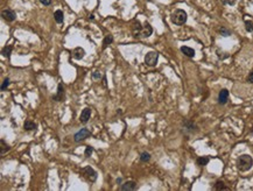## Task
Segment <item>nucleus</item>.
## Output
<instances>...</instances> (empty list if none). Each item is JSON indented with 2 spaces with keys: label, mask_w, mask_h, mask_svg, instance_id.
<instances>
[{
  "label": "nucleus",
  "mask_w": 253,
  "mask_h": 191,
  "mask_svg": "<svg viewBox=\"0 0 253 191\" xmlns=\"http://www.w3.org/2000/svg\"><path fill=\"white\" fill-rule=\"evenodd\" d=\"M100 76H102V75H100L99 71H95V73H92V77H93L95 79H99L100 78Z\"/></svg>",
  "instance_id": "nucleus-29"
},
{
  "label": "nucleus",
  "mask_w": 253,
  "mask_h": 191,
  "mask_svg": "<svg viewBox=\"0 0 253 191\" xmlns=\"http://www.w3.org/2000/svg\"><path fill=\"white\" fill-rule=\"evenodd\" d=\"M120 189L123 191H133L136 189V182H133V181H128V182H125L124 184H121Z\"/></svg>",
  "instance_id": "nucleus-12"
},
{
  "label": "nucleus",
  "mask_w": 253,
  "mask_h": 191,
  "mask_svg": "<svg viewBox=\"0 0 253 191\" xmlns=\"http://www.w3.org/2000/svg\"><path fill=\"white\" fill-rule=\"evenodd\" d=\"M81 175H82L88 182H91V183H93V182L97 179V172H96V170H95L92 167H90V165L82 168V169H81Z\"/></svg>",
  "instance_id": "nucleus-3"
},
{
  "label": "nucleus",
  "mask_w": 253,
  "mask_h": 191,
  "mask_svg": "<svg viewBox=\"0 0 253 191\" xmlns=\"http://www.w3.org/2000/svg\"><path fill=\"white\" fill-rule=\"evenodd\" d=\"M12 49H13V48H12V46H6L5 48H4V49H2V55H4L5 57H7V58H8V57L11 56Z\"/></svg>",
  "instance_id": "nucleus-19"
},
{
  "label": "nucleus",
  "mask_w": 253,
  "mask_h": 191,
  "mask_svg": "<svg viewBox=\"0 0 253 191\" xmlns=\"http://www.w3.org/2000/svg\"><path fill=\"white\" fill-rule=\"evenodd\" d=\"M172 22L176 25V26H182L187 22L188 19V15L186 13V11L183 9H175L173 13H172Z\"/></svg>",
  "instance_id": "nucleus-2"
},
{
  "label": "nucleus",
  "mask_w": 253,
  "mask_h": 191,
  "mask_svg": "<svg viewBox=\"0 0 253 191\" xmlns=\"http://www.w3.org/2000/svg\"><path fill=\"white\" fill-rule=\"evenodd\" d=\"M40 2H41L42 5H45V6H48V5L52 4V0H40Z\"/></svg>",
  "instance_id": "nucleus-30"
},
{
  "label": "nucleus",
  "mask_w": 253,
  "mask_h": 191,
  "mask_svg": "<svg viewBox=\"0 0 253 191\" xmlns=\"http://www.w3.org/2000/svg\"><path fill=\"white\" fill-rule=\"evenodd\" d=\"M92 152H93V148L90 147V146H88V147L85 148V156H86V157H90Z\"/></svg>",
  "instance_id": "nucleus-26"
},
{
  "label": "nucleus",
  "mask_w": 253,
  "mask_h": 191,
  "mask_svg": "<svg viewBox=\"0 0 253 191\" xmlns=\"http://www.w3.org/2000/svg\"><path fill=\"white\" fill-rule=\"evenodd\" d=\"M91 117V110L89 108V107H85L84 110L82 111V113H81V117H79V121L82 122V124H86L88 121H89V119H90Z\"/></svg>",
  "instance_id": "nucleus-9"
},
{
  "label": "nucleus",
  "mask_w": 253,
  "mask_h": 191,
  "mask_svg": "<svg viewBox=\"0 0 253 191\" xmlns=\"http://www.w3.org/2000/svg\"><path fill=\"white\" fill-rule=\"evenodd\" d=\"M5 147H6V149L8 150L9 148H8V146H5V142H4V140H1V154H4L5 153Z\"/></svg>",
  "instance_id": "nucleus-28"
},
{
  "label": "nucleus",
  "mask_w": 253,
  "mask_h": 191,
  "mask_svg": "<svg viewBox=\"0 0 253 191\" xmlns=\"http://www.w3.org/2000/svg\"><path fill=\"white\" fill-rule=\"evenodd\" d=\"M181 51L186 56H188V57H194L195 56V50L193 48H190V47H186V46L181 47Z\"/></svg>",
  "instance_id": "nucleus-14"
},
{
  "label": "nucleus",
  "mask_w": 253,
  "mask_h": 191,
  "mask_svg": "<svg viewBox=\"0 0 253 191\" xmlns=\"http://www.w3.org/2000/svg\"><path fill=\"white\" fill-rule=\"evenodd\" d=\"M236 2H237V0H222V4H224V5H230V6L234 5Z\"/></svg>",
  "instance_id": "nucleus-27"
},
{
  "label": "nucleus",
  "mask_w": 253,
  "mask_h": 191,
  "mask_svg": "<svg viewBox=\"0 0 253 191\" xmlns=\"http://www.w3.org/2000/svg\"><path fill=\"white\" fill-rule=\"evenodd\" d=\"M141 29H143V26L140 25V22L136 20V21H134L133 23H132V27H131V30H132V34H133V36L134 37H138L139 39V35H140V32H141Z\"/></svg>",
  "instance_id": "nucleus-8"
},
{
  "label": "nucleus",
  "mask_w": 253,
  "mask_h": 191,
  "mask_svg": "<svg viewBox=\"0 0 253 191\" xmlns=\"http://www.w3.org/2000/svg\"><path fill=\"white\" fill-rule=\"evenodd\" d=\"M247 82H248V83H253V71L248 75V77H247Z\"/></svg>",
  "instance_id": "nucleus-31"
},
{
  "label": "nucleus",
  "mask_w": 253,
  "mask_h": 191,
  "mask_svg": "<svg viewBox=\"0 0 253 191\" xmlns=\"http://www.w3.org/2000/svg\"><path fill=\"white\" fill-rule=\"evenodd\" d=\"M157 59H159V54L156 51H149L145 56V63L149 66H154L157 63Z\"/></svg>",
  "instance_id": "nucleus-4"
},
{
  "label": "nucleus",
  "mask_w": 253,
  "mask_h": 191,
  "mask_svg": "<svg viewBox=\"0 0 253 191\" xmlns=\"http://www.w3.org/2000/svg\"><path fill=\"white\" fill-rule=\"evenodd\" d=\"M54 18H55V21H56L57 23H62V22H63V20H64L63 12H62L61 9L55 11V13H54Z\"/></svg>",
  "instance_id": "nucleus-15"
},
{
  "label": "nucleus",
  "mask_w": 253,
  "mask_h": 191,
  "mask_svg": "<svg viewBox=\"0 0 253 191\" xmlns=\"http://www.w3.org/2000/svg\"><path fill=\"white\" fill-rule=\"evenodd\" d=\"M245 28L248 33L253 32V22L252 21H245Z\"/></svg>",
  "instance_id": "nucleus-24"
},
{
  "label": "nucleus",
  "mask_w": 253,
  "mask_h": 191,
  "mask_svg": "<svg viewBox=\"0 0 253 191\" xmlns=\"http://www.w3.org/2000/svg\"><path fill=\"white\" fill-rule=\"evenodd\" d=\"M253 165V158L247 155V154H243L240 155L238 160H237V168L240 172H248Z\"/></svg>",
  "instance_id": "nucleus-1"
},
{
  "label": "nucleus",
  "mask_w": 253,
  "mask_h": 191,
  "mask_svg": "<svg viewBox=\"0 0 253 191\" xmlns=\"http://www.w3.org/2000/svg\"><path fill=\"white\" fill-rule=\"evenodd\" d=\"M209 163V157L208 156H202V157L197 158V164L203 167V165H207Z\"/></svg>",
  "instance_id": "nucleus-17"
},
{
  "label": "nucleus",
  "mask_w": 253,
  "mask_h": 191,
  "mask_svg": "<svg viewBox=\"0 0 253 191\" xmlns=\"http://www.w3.org/2000/svg\"><path fill=\"white\" fill-rule=\"evenodd\" d=\"M63 97H64V87H63L62 84H59V86H57V93H56V96H54V100L62 101Z\"/></svg>",
  "instance_id": "nucleus-13"
},
{
  "label": "nucleus",
  "mask_w": 253,
  "mask_h": 191,
  "mask_svg": "<svg viewBox=\"0 0 253 191\" xmlns=\"http://www.w3.org/2000/svg\"><path fill=\"white\" fill-rule=\"evenodd\" d=\"M9 85V78H5L2 82V85H1V91H5L7 87Z\"/></svg>",
  "instance_id": "nucleus-25"
},
{
  "label": "nucleus",
  "mask_w": 253,
  "mask_h": 191,
  "mask_svg": "<svg viewBox=\"0 0 253 191\" xmlns=\"http://www.w3.org/2000/svg\"><path fill=\"white\" fill-rule=\"evenodd\" d=\"M112 41H113V36H112V35H107V36L104 39V41H103V49H105L109 44H111Z\"/></svg>",
  "instance_id": "nucleus-18"
},
{
  "label": "nucleus",
  "mask_w": 253,
  "mask_h": 191,
  "mask_svg": "<svg viewBox=\"0 0 253 191\" xmlns=\"http://www.w3.org/2000/svg\"><path fill=\"white\" fill-rule=\"evenodd\" d=\"M218 33L221 34L222 36H225V37H227V36L231 35V32H230L229 29H226L225 27H221V28L218 29Z\"/></svg>",
  "instance_id": "nucleus-20"
},
{
  "label": "nucleus",
  "mask_w": 253,
  "mask_h": 191,
  "mask_svg": "<svg viewBox=\"0 0 253 191\" xmlns=\"http://www.w3.org/2000/svg\"><path fill=\"white\" fill-rule=\"evenodd\" d=\"M149 160H150V154L147 152H143L141 155H140V161L141 162H148Z\"/></svg>",
  "instance_id": "nucleus-21"
},
{
  "label": "nucleus",
  "mask_w": 253,
  "mask_h": 191,
  "mask_svg": "<svg viewBox=\"0 0 253 191\" xmlns=\"http://www.w3.org/2000/svg\"><path fill=\"white\" fill-rule=\"evenodd\" d=\"M153 34V28L149 25L148 22H145L143 26V29L140 32V35H139V39H147L150 35Z\"/></svg>",
  "instance_id": "nucleus-6"
},
{
  "label": "nucleus",
  "mask_w": 253,
  "mask_h": 191,
  "mask_svg": "<svg viewBox=\"0 0 253 191\" xmlns=\"http://www.w3.org/2000/svg\"><path fill=\"white\" fill-rule=\"evenodd\" d=\"M23 128L26 131H33V129L36 128V124L34 121H31V120H26L25 124H23Z\"/></svg>",
  "instance_id": "nucleus-16"
},
{
  "label": "nucleus",
  "mask_w": 253,
  "mask_h": 191,
  "mask_svg": "<svg viewBox=\"0 0 253 191\" xmlns=\"http://www.w3.org/2000/svg\"><path fill=\"white\" fill-rule=\"evenodd\" d=\"M183 126H184L187 129H189V131H193L194 128H196V126H195V124L193 122V121H184V122H183Z\"/></svg>",
  "instance_id": "nucleus-22"
},
{
  "label": "nucleus",
  "mask_w": 253,
  "mask_h": 191,
  "mask_svg": "<svg viewBox=\"0 0 253 191\" xmlns=\"http://www.w3.org/2000/svg\"><path fill=\"white\" fill-rule=\"evenodd\" d=\"M227 99H229V91H227L226 89L221 90V92L218 94V103L221 105H224V104L227 103Z\"/></svg>",
  "instance_id": "nucleus-10"
},
{
  "label": "nucleus",
  "mask_w": 253,
  "mask_h": 191,
  "mask_svg": "<svg viewBox=\"0 0 253 191\" xmlns=\"http://www.w3.org/2000/svg\"><path fill=\"white\" fill-rule=\"evenodd\" d=\"M1 16H2V19H5L6 21H9V22H12V21H14V20L16 19V14L12 9H5V11H2L1 12Z\"/></svg>",
  "instance_id": "nucleus-7"
},
{
  "label": "nucleus",
  "mask_w": 253,
  "mask_h": 191,
  "mask_svg": "<svg viewBox=\"0 0 253 191\" xmlns=\"http://www.w3.org/2000/svg\"><path fill=\"white\" fill-rule=\"evenodd\" d=\"M90 135H91V133L88 128H82L79 132H77L75 135H74V140H75L76 142H81V141H83V140H85V139H88Z\"/></svg>",
  "instance_id": "nucleus-5"
},
{
  "label": "nucleus",
  "mask_w": 253,
  "mask_h": 191,
  "mask_svg": "<svg viewBox=\"0 0 253 191\" xmlns=\"http://www.w3.org/2000/svg\"><path fill=\"white\" fill-rule=\"evenodd\" d=\"M84 56H85V50L83 49V48L77 47V48H75V49H74V51H72V57H74V58L82 59Z\"/></svg>",
  "instance_id": "nucleus-11"
},
{
  "label": "nucleus",
  "mask_w": 253,
  "mask_h": 191,
  "mask_svg": "<svg viewBox=\"0 0 253 191\" xmlns=\"http://www.w3.org/2000/svg\"><path fill=\"white\" fill-rule=\"evenodd\" d=\"M215 189H216V190H229V188H226V186L224 185V183H223V182H219V181L216 183Z\"/></svg>",
  "instance_id": "nucleus-23"
}]
</instances>
